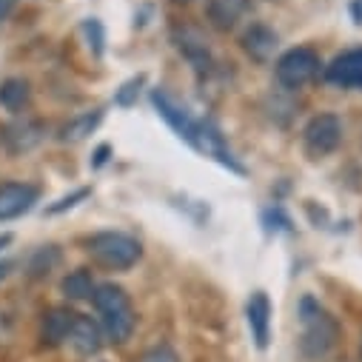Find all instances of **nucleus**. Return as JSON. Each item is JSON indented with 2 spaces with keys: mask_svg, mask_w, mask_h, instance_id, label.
<instances>
[{
  "mask_svg": "<svg viewBox=\"0 0 362 362\" xmlns=\"http://www.w3.org/2000/svg\"><path fill=\"white\" fill-rule=\"evenodd\" d=\"M339 339V322L311 297L300 300V351L308 359H322Z\"/></svg>",
  "mask_w": 362,
  "mask_h": 362,
  "instance_id": "1",
  "label": "nucleus"
},
{
  "mask_svg": "<svg viewBox=\"0 0 362 362\" xmlns=\"http://www.w3.org/2000/svg\"><path fill=\"white\" fill-rule=\"evenodd\" d=\"M92 300H95V308L103 320V328H106L109 339L126 342L134 334V308H132L129 294L120 286L109 283V286H100Z\"/></svg>",
  "mask_w": 362,
  "mask_h": 362,
  "instance_id": "2",
  "label": "nucleus"
},
{
  "mask_svg": "<svg viewBox=\"0 0 362 362\" xmlns=\"http://www.w3.org/2000/svg\"><path fill=\"white\" fill-rule=\"evenodd\" d=\"M88 251H92V257L106 265V268H115V271H123V268H132L143 248L134 237L123 234V231H100L95 234L92 240H88Z\"/></svg>",
  "mask_w": 362,
  "mask_h": 362,
  "instance_id": "3",
  "label": "nucleus"
},
{
  "mask_svg": "<svg viewBox=\"0 0 362 362\" xmlns=\"http://www.w3.org/2000/svg\"><path fill=\"white\" fill-rule=\"evenodd\" d=\"M320 74V57L311 49H291L277 60V80L286 88H303Z\"/></svg>",
  "mask_w": 362,
  "mask_h": 362,
  "instance_id": "4",
  "label": "nucleus"
},
{
  "mask_svg": "<svg viewBox=\"0 0 362 362\" xmlns=\"http://www.w3.org/2000/svg\"><path fill=\"white\" fill-rule=\"evenodd\" d=\"M303 140H305V151L311 157H325V154H331L339 146V140H342V123L334 115H320V117H314L305 126Z\"/></svg>",
  "mask_w": 362,
  "mask_h": 362,
  "instance_id": "5",
  "label": "nucleus"
},
{
  "mask_svg": "<svg viewBox=\"0 0 362 362\" xmlns=\"http://www.w3.org/2000/svg\"><path fill=\"white\" fill-rule=\"evenodd\" d=\"M151 100H154L157 112L168 120V126H171L180 137H183L189 146H197V134H200V123H203V120H194L186 106H180L174 98H168L165 92H160V88L151 95Z\"/></svg>",
  "mask_w": 362,
  "mask_h": 362,
  "instance_id": "6",
  "label": "nucleus"
},
{
  "mask_svg": "<svg viewBox=\"0 0 362 362\" xmlns=\"http://www.w3.org/2000/svg\"><path fill=\"white\" fill-rule=\"evenodd\" d=\"M40 192L29 183H4L0 186V220H15L37 203Z\"/></svg>",
  "mask_w": 362,
  "mask_h": 362,
  "instance_id": "7",
  "label": "nucleus"
},
{
  "mask_svg": "<svg viewBox=\"0 0 362 362\" xmlns=\"http://www.w3.org/2000/svg\"><path fill=\"white\" fill-rule=\"evenodd\" d=\"M325 80L342 88H362V49H351L339 54L325 69Z\"/></svg>",
  "mask_w": 362,
  "mask_h": 362,
  "instance_id": "8",
  "label": "nucleus"
},
{
  "mask_svg": "<svg viewBox=\"0 0 362 362\" xmlns=\"http://www.w3.org/2000/svg\"><path fill=\"white\" fill-rule=\"evenodd\" d=\"M245 320H248V328H251V337L257 342V348H268V339H271V303L265 297V291H254L248 305H245Z\"/></svg>",
  "mask_w": 362,
  "mask_h": 362,
  "instance_id": "9",
  "label": "nucleus"
},
{
  "mask_svg": "<svg viewBox=\"0 0 362 362\" xmlns=\"http://www.w3.org/2000/svg\"><path fill=\"white\" fill-rule=\"evenodd\" d=\"M66 342H69L80 356H92V354H98L100 345H103L100 328H98L92 320H88V317H83V314H74V322H71V328H69Z\"/></svg>",
  "mask_w": 362,
  "mask_h": 362,
  "instance_id": "10",
  "label": "nucleus"
},
{
  "mask_svg": "<svg viewBox=\"0 0 362 362\" xmlns=\"http://www.w3.org/2000/svg\"><path fill=\"white\" fill-rule=\"evenodd\" d=\"M248 12V0H209L206 18L217 32H231Z\"/></svg>",
  "mask_w": 362,
  "mask_h": 362,
  "instance_id": "11",
  "label": "nucleus"
},
{
  "mask_svg": "<svg viewBox=\"0 0 362 362\" xmlns=\"http://www.w3.org/2000/svg\"><path fill=\"white\" fill-rule=\"evenodd\" d=\"M43 137V129L32 120H23V123H12L6 126L4 132H0V140H4V146L12 151V154H21V151H29L40 143Z\"/></svg>",
  "mask_w": 362,
  "mask_h": 362,
  "instance_id": "12",
  "label": "nucleus"
},
{
  "mask_svg": "<svg viewBox=\"0 0 362 362\" xmlns=\"http://www.w3.org/2000/svg\"><path fill=\"white\" fill-rule=\"evenodd\" d=\"M71 322H74V311H69V308H52V311L43 317V328H40L43 345H49V348L63 345L66 337H69Z\"/></svg>",
  "mask_w": 362,
  "mask_h": 362,
  "instance_id": "13",
  "label": "nucleus"
},
{
  "mask_svg": "<svg viewBox=\"0 0 362 362\" xmlns=\"http://www.w3.org/2000/svg\"><path fill=\"white\" fill-rule=\"evenodd\" d=\"M243 49H245L254 60L265 63V60H271V54H274V49H277V35L257 23V26H251V29L243 35Z\"/></svg>",
  "mask_w": 362,
  "mask_h": 362,
  "instance_id": "14",
  "label": "nucleus"
},
{
  "mask_svg": "<svg viewBox=\"0 0 362 362\" xmlns=\"http://www.w3.org/2000/svg\"><path fill=\"white\" fill-rule=\"evenodd\" d=\"M95 280H92V274H88L86 268H80V271H71V274L63 280V294L69 297V300H88V297H95Z\"/></svg>",
  "mask_w": 362,
  "mask_h": 362,
  "instance_id": "15",
  "label": "nucleus"
},
{
  "mask_svg": "<svg viewBox=\"0 0 362 362\" xmlns=\"http://www.w3.org/2000/svg\"><path fill=\"white\" fill-rule=\"evenodd\" d=\"M103 120V112H88V115H80V117H74V120H69L66 126H63V132H60V137L63 140H71V143H77V140H83V137H88L95 129H98V123Z\"/></svg>",
  "mask_w": 362,
  "mask_h": 362,
  "instance_id": "16",
  "label": "nucleus"
},
{
  "mask_svg": "<svg viewBox=\"0 0 362 362\" xmlns=\"http://www.w3.org/2000/svg\"><path fill=\"white\" fill-rule=\"evenodd\" d=\"M180 52H183L197 69H209V49H206V40L200 37V32L194 29H186L183 37H180Z\"/></svg>",
  "mask_w": 362,
  "mask_h": 362,
  "instance_id": "17",
  "label": "nucleus"
},
{
  "mask_svg": "<svg viewBox=\"0 0 362 362\" xmlns=\"http://www.w3.org/2000/svg\"><path fill=\"white\" fill-rule=\"evenodd\" d=\"M29 103V86L23 80H6L0 86V106H6L9 112H18Z\"/></svg>",
  "mask_w": 362,
  "mask_h": 362,
  "instance_id": "18",
  "label": "nucleus"
},
{
  "mask_svg": "<svg viewBox=\"0 0 362 362\" xmlns=\"http://www.w3.org/2000/svg\"><path fill=\"white\" fill-rule=\"evenodd\" d=\"M146 83V77L140 74V77H134V80H129L120 92H117V98H115V103L117 106H132L134 103V98H137V92H140V86Z\"/></svg>",
  "mask_w": 362,
  "mask_h": 362,
  "instance_id": "19",
  "label": "nucleus"
},
{
  "mask_svg": "<svg viewBox=\"0 0 362 362\" xmlns=\"http://www.w3.org/2000/svg\"><path fill=\"white\" fill-rule=\"evenodd\" d=\"M143 362H180V356L171 345H157L143 356Z\"/></svg>",
  "mask_w": 362,
  "mask_h": 362,
  "instance_id": "20",
  "label": "nucleus"
},
{
  "mask_svg": "<svg viewBox=\"0 0 362 362\" xmlns=\"http://www.w3.org/2000/svg\"><path fill=\"white\" fill-rule=\"evenodd\" d=\"M86 197H88V189H77L74 194H69V197L57 200L54 206H49V211H46V214H60V211H66V209L77 206V203H80V200H86Z\"/></svg>",
  "mask_w": 362,
  "mask_h": 362,
  "instance_id": "21",
  "label": "nucleus"
},
{
  "mask_svg": "<svg viewBox=\"0 0 362 362\" xmlns=\"http://www.w3.org/2000/svg\"><path fill=\"white\" fill-rule=\"evenodd\" d=\"M12 6H15V0H0V21L12 12Z\"/></svg>",
  "mask_w": 362,
  "mask_h": 362,
  "instance_id": "22",
  "label": "nucleus"
},
{
  "mask_svg": "<svg viewBox=\"0 0 362 362\" xmlns=\"http://www.w3.org/2000/svg\"><path fill=\"white\" fill-rule=\"evenodd\" d=\"M12 243V234H0V248H6Z\"/></svg>",
  "mask_w": 362,
  "mask_h": 362,
  "instance_id": "23",
  "label": "nucleus"
},
{
  "mask_svg": "<svg viewBox=\"0 0 362 362\" xmlns=\"http://www.w3.org/2000/svg\"><path fill=\"white\" fill-rule=\"evenodd\" d=\"M174 4H189V0H174Z\"/></svg>",
  "mask_w": 362,
  "mask_h": 362,
  "instance_id": "24",
  "label": "nucleus"
},
{
  "mask_svg": "<svg viewBox=\"0 0 362 362\" xmlns=\"http://www.w3.org/2000/svg\"><path fill=\"white\" fill-rule=\"evenodd\" d=\"M359 359H362V345H359Z\"/></svg>",
  "mask_w": 362,
  "mask_h": 362,
  "instance_id": "25",
  "label": "nucleus"
}]
</instances>
